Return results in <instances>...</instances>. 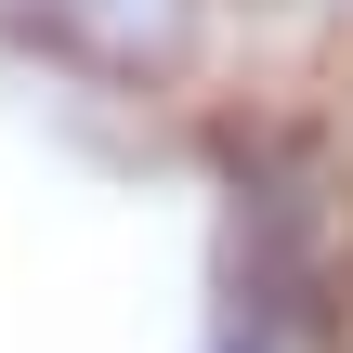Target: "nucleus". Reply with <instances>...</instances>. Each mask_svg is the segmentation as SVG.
I'll use <instances>...</instances> for the list:
<instances>
[{
	"label": "nucleus",
	"instance_id": "obj_1",
	"mask_svg": "<svg viewBox=\"0 0 353 353\" xmlns=\"http://www.w3.org/2000/svg\"><path fill=\"white\" fill-rule=\"evenodd\" d=\"M52 65L79 79H118V92H183L210 52H223V13L236 0H0Z\"/></svg>",
	"mask_w": 353,
	"mask_h": 353
},
{
	"label": "nucleus",
	"instance_id": "obj_2",
	"mask_svg": "<svg viewBox=\"0 0 353 353\" xmlns=\"http://www.w3.org/2000/svg\"><path fill=\"white\" fill-rule=\"evenodd\" d=\"M236 13H288V26H353V0H236Z\"/></svg>",
	"mask_w": 353,
	"mask_h": 353
}]
</instances>
